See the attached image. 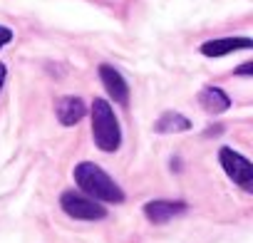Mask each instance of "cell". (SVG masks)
Wrapping results in <instances>:
<instances>
[{"label": "cell", "instance_id": "cell-4", "mask_svg": "<svg viewBox=\"0 0 253 243\" xmlns=\"http://www.w3.org/2000/svg\"><path fill=\"white\" fill-rule=\"evenodd\" d=\"M218 162H221L226 176L233 184H238L243 191H253V164L243 154H238L231 147H221L218 149Z\"/></svg>", "mask_w": 253, "mask_h": 243}, {"label": "cell", "instance_id": "cell-6", "mask_svg": "<svg viewBox=\"0 0 253 243\" xmlns=\"http://www.w3.org/2000/svg\"><path fill=\"white\" fill-rule=\"evenodd\" d=\"M99 80H102L104 89L109 92V97H112L117 104H122V107L129 104V84H126V80L122 77V72H119L117 67H112V65H99Z\"/></svg>", "mask_w": 253, "mask_h": 243}, {"label": "cell", "instance_id": "cell-5", "mask_svg": "<svg viewBox=\"0 0 253 243\" xmlns=\"http://www.w3.org/2000/svg\"><path fill=\"white\" fill-rule=\"evenodd\" d=\"M189 211L186 201H171V199H154L144 203V216L152 223H169L171 218Z\"/></svg>", "mask_w": 253, "mask_h": 243}, {"label": "cell", "instance_id": "cell-11", "mask_svg": "<svg viewBox=\"0 0 253 243\" xmlns=\"http://www.w3.org/2000/svg\"><path fill=\"white\" fill-rule=\"evenodd\" d=\"M13 38H15V33H13L8 25H0V47L10 45V42H13Z\"/></svg>", "mask_w": 253, "mask_h": 243}, {"label": "cell", "instance_id": "cell-7", "mask_svg": "<svg viewBox=\"0 0 253 243\" xmlns=\"http://www.w3.org/2000/svg\"><path fill=\"white\" fill-rule=\"evenodd\" d=\"M253 47V40L251 38H216V40H209L199 47V52L204 57H223V55H231L236 50H251Z\"/></svg>", "mask_w": 253, "mask_h": 243}, {"label": "cell", "instance_id": "cell-12", "mask_svg": "<svg viewBox=\"0 0 253 243\" xmlns=\"http://www.w3.org/2000/svg\"><path fill=\"white\" fill-rule=\"evenodd\" d=\"M236 75H243V77H251L253 75V62H243L238 70H236Z\"/></svg>", "mask_w": 253, "mask_h": 243}, {"label": "cell", "instance_id": "cell-2", "mask_svg": "<svg viewBox=\"0 0 253 243\" xmlns=\"http://www.w3.org/2000/svg\"><path fill=\"white\" fill-rule=\"evenodd\" d=\"M92 114V139L99 152H117L122 144V129H119V119L112 109V104L102 97H97L89 107Z\"/></svg>", "mask_w": 253, "mask_h": 243}, {"label": "cell", "instance_id": "cell-3", "mask_svg": "<svg viewBox=\"0 0 253 243\" xmlns=\"http://www.w3.org/2000/svg\"><path fill=\"white\" fill-rule=\"evenodd\" d=\"M60 208L75 218V221H102L107 218V208L92 199H87L84 194H77V191H62L60 196Z\"/></svg>", "mask_w": 253, "mask_h": 243}, {"label": "cell", "instance_id": "cell-9", "mask_svg": "<svg viewBox=\"0 0 253 243\" xmlns=\"http://www.w3.org/2000/svg\"><path fill=\"white\" fill-rule=\"evenodd\" d=\"M199 104H201L206 112H211V114H221V112H226V109L231 107V97H228L221 87L209 84V87H204V89L199 92Z\"/></svg>", "mask_w": 253, "mask_h": 243}, {"label": "cell", "instance_id": "cell-1", "mask_svg": "<svg viewBox=\"0 0 253 243\" xmlns=\"http://www.w3.org/2000/svg\"><path fill=\"white\" fill-rule=\"evenodd\" d=\"M75 184L82 189V194L97 203H122L124 191L122 186L94 162H80L75 166Z\"/></svg>", "mask_w": 253, "mask_h": 243}, {"label": "cell", "instance_id": "cell-13", "mask_svg": "<svg viewBox=\"0 0 253 243\" xmlns=\"http://www.w3.org/2000/svg\"><path fill=\"white\" fill-rule=\"evenodd\" d=\"M5 77H8V67L0 62V89H3V84H5Z\"/></svg>", "mask_w": 253, "mask_h": 243}, {"label": "cell", "instance_id": "cell-10", "mask_svg": "<svg viewBox=\"0 0 253 243\" xmlns=\"http://www.w3.org/2000/svg\"><path fill=\"white\" fill-rule=\"evenodd\" d=\"M189 129H191L189 117H184V114H179V112H174V109L164 112V114L154 122V132H157V134H174V132H189Z\"/></svg>", "mask_w": 253, "mask_h": 243}, {"label": "cell", "instance_id": "cell-8", "mask_svg": "<svg viewBox=\"0 0 253 243\" xmlns=\"http://www.w3.org/2000/svg\"><path fill=\"white\" fill-rule=\"evenodd\" d=\"M55 114H57V119H60L62 127H75L77 122L84 119L87 107H84V102H82L80 97H62V99H57V104H55Z\"/></svg>", "mask_w": 253, "mask_h": 243}]
</instances>
